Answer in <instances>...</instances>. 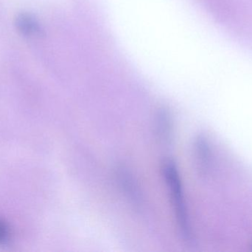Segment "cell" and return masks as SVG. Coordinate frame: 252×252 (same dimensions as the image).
I'll return each mask as SVG.
<instances>
[{
  "label": "cell",
  "instance_id": "6da1fadb",
  "mask_svg": "<svg viewBox=\"0 0 252 252\" xmlns=\"http://www.w3.org/2000/svg\"><path fill=\"white\" fill-rule=\"evenodd\" d=\"M164 177L170 191L172 203L174 206L176 217L177 223L185 240L190 241L192 240V232L189 226V218H188V210L186 204H185L183 190H182V183L180 176L178 173L177 168L174 163L172 161H166L164 167Z\"/></svg>",
  "mask_w": 252,
  "mask_h": 252
},
{
  "label": "cell",
  "instance_id": "7a4b0ae2",
  "mask_svg": "<svg viewBox=\"0 0 252 252\" xmlns=\"http://www.w3.org/2000/svg\"><path fill=\"white\" fill-rule=\"evenodd\" d=\"M18 31L25 36H41L43 30L39 22L28 13H22L18 15L15 21Z\"/></svg>",
  "mask_w": 252,
  "mask_h": 252
},
{
  "label": "cell",
  "instance_id": "3957f363",
  "mask_svg": "<svg viewBox=\"0 0 252 252\" xmlns=\"http://www.w3.org/2000/svg\"><path fill=\"white\" fill-rule=\"evenodd\" d=\"M196 152L200 168L204 172L207 171L210 164V149L207 139L204 137H199L197 140Z\"/></svg>",
  "mask_w": 252,
  "mask_h": 252
},
{
  "label": "cell",
  "instance_id": "277c9868",
  "mask_svg": "<svg viewBox=\"0 0 252 252\" xmlns=\"http://www.w3.org/2000/svg\"><path fill=\"white\" fill-rule=\"evenodd\" d=\"M10 232L8 225L2 219H0V245L7 244L10 239Z\"/></svg>",
  "mask_w": 252,
  "mask_h": 252
}]
</instances>
